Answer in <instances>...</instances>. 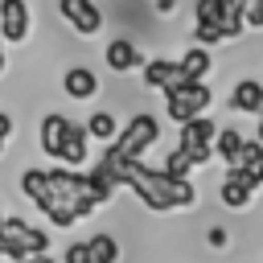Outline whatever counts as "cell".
Returning a JSON list of instances; mask_svg holds the SVG:
<instances>
[{"label": "cell", "mask_w": 263, "mask_h": 263, "mask_svg": "<svg viewBox=\"0 0 263 263\" xmlns=\"http://www.w3.org/2000/svg\"><path fill=\"white\" fill-rule=\"evenodd\" d=\"M86 247H90V263H119V242L111 234H90Z\"/></svg>", "instance_id": "obj_19"}, {"label": "cell", "mask_w": 263, "mask_h": 263, "mask_svg": "<svg viewBox=\"0 0 263 263\" xmlns=\"http://www.w3.org/2000/svg\"><path fill=\"white\" fill-rule=\"evenodd\" d=\"M255 189H259V185L251 181V173H242V168H226V181H222L218 197H222V205H230V210H247Z\"/></svg>", "instance_id": "obj_10"}, {"label": "cell", "mask_w": 263, "mask_h": 263, "mask_svg": "<svg viewBox=\"0 0 263 263\" xmlns=\"http://www.w3.org/2000/svg\"><path fill=\"white\" fill-rule=\"evenodd\" d=\"M259 144H263V107H259Z\"/></svg>", "instance_id": "obj_32"}, {"label": "cell", "mask_w": 263, "mask_h": 263, "mask_svg": "<svg viewBox=\"0 0 263 263\" xmlns=\"http://www.w3.org/2000/svg\"><path fill=\"white\" fill-rule=\"evenodd\" d=\"M205 238H210V247H226V230H222V226H210Z\"/></svg>", "instance_id": "obj_29"}, {"label": "cell", "mask_w": 263, "mask_h": 263, "mask_svg": "<svg viewBox=\"0 0 263 263\" xmlns=\"http://www.w3.org/2000/svg\"><path fill=\"white\" fill-rule=\"evenodd\" d=\"M103 58H107V66H111L115 74H132V70H140V66H144V53H140V49L127 41V37H115V41H107Z\"/></svg>", "instance_id": "obj_12"}, {"label": "cell", "mask_w": 263, "mask_h": 263, "mask_svg": "<svg viewBox=\"0 0 263 263\" xmlns=\"http://www.w3.org/2000/svg\"><path fill=\"white\" fill-rule=\"evenodd\" d=\"M242 21H247V29H263V0H247L242 4Z\"/></svg>", "instance_id": "obj_25"}, {"label": "cell", "mask_w": 263, "mask_h": 263, "mask_svg": "<svg viewBox=\"0 0 263 263\" xmlns=\"http://www.w3.org/2000/svg\"><path fill=\"white\" fill-rule=\"evenodd\" d=\"M210 66H214V58H210V49H205V45H193V49H185V53H181V74H185V78L205 82Z\"/></svg>", "instance_id": "obj_16"}, {"label": "cell", "mask_w": 263, "mask_h": 263, "mask_svg": "<svg viewBox=\"0 0 263 263\" xmlns=\"http://www.w3.org/2000/svg\"><path fill=\"white\" fill-rule=\"evenodd\" d=\"M58 12H62V21H66L74 33H82V37H95V33L103 29V12H99L95 0H58Z\"/></svg>", "instance_id": "obj_7"}, {"label": "cell", "mask_w": 263, "mask_h": 263, "mask_svg": "<svg viewBox=\"0 0 263 263\" xmlns=\"http://www.w3.org/2000/svg\"><path fill=\"white\" fill-rule=\"evenodd\" d=\"M164 173H168V177H189V173H193V160H189L181 148H173V152L164 156Z\"/></svg>", "instance_id": "obj_23"}, {"label": "cell", "mask_w": 263, "mask_h": 263, "mask_svg": "<svg viewBox=\"0 0 263 263\" xmlns=\"http://www.w3.org/2000/svg\"><path fill=\"white\" fill-rule=\"evenodd\" d=\"M230 107L242 111V115H259V107H263V82H255V78L234 82V90H230Z\"/></svg>", "instance_id": "obj_14"}, {"label": "cell", "mask_w": 263, "mask_h": 263, "mask_svg": "<svg viewBox=\"0 0 263 263\" xmlns=\"http://www.w3.org/2000/svg\"><path fill=\"white\" fill-rule=\"evenodd\" d=\"M0 255H4V238H0Z\"/></svg>", "instance_id": "obj_33"}, {"label": "cell", "mask_w": 263, "mask_h": 263, "mask_svg": "<svg viewBox=\"0 0 263 263\" xmlns=\"http://www.w3.org/2000/svg\"><path fill=\"white\" fill-rule=\"evenodd\" d=\"M62 90L70 95V99H95L99 95V74L90 70V66H70L66 74H62Z\"/></svg>", "instance_id": "obj_13"}, {"label": "cell", "mask_w": 263, "mask_h": 263, "mask_svg": "<svg viewBox=\"0 0 263 263\" xmlns=\"http://www.w3.org/2000/svg\"><path fill=\"white\" fill-rule=\"evenodd\" d=\"M242 173H251V181H255V185H263V152H259V156H255V164H251V168H242Z\"/></svg>", "instance_id": "obj_28"}, {"label": "cell", "mask_w": 263, "mask_h": 263, "mask_svg": "<svg viewBox=\"0 0 263 263\" xmlns=\"http://www.w3.org/2000/svg\"><path fill=\"white\" fill-rule=\"evenodd\" d=\"M242 4H247V0H222V37H226V41H234V37L247 29Z\"/></svg>", "instance_id": "obj_18"}, {"label": "cell", "mask_w": 263, "mask_h": 263, "mask_svg": "<svg viewBox=\"0 0 263 263\" xmlns=\"http://www.w3.org/2000/svg\"><path fill=\"white\" fill-rule=\"evenodd\" d=\"M4 66H8V58H4V41H0V70H4Z\"/></svg>", "instance_id": "obj_31"}, {"label": "cell", "mask_w": 263, "mask_h": 263, "mask_svg": "<svg viewBox=\"0 0 263 263\" xmlns=\"http://www.w3.org/2000/svg\"><path fill=\"white\" fill-rule=\"evenodd\" d=\"M214 136H218V127H214V119H205V115H197V119H189V123H181V152L193 160V168L197 164H205L210 156H214Z\"/></svg>", "instance_id": "obj_6"}, {"label": "cell", "mask_w": 263, "mask_h": 263, "mask_svg": "<svg viewBox=\"0 0 263 263\" xmlns=\"http://www.w3.org/2000/svg\"><path fill=\"white\" fill-rule=\"evenodd\" d=\"M99 164L111 173L115 185H127V189H132L148 210H156V214H164V210H185V205L197 201V189L189 185V177H168L164 168H148L144 160H123V156L111 152V144H107V152H103Z\"/></svg>", "instance_id": "obj_2"}, {"label": "cell", "mask_w": 263, "mask_h": 263, "mask_svg": "<svg viewBox=\"0 0 263 263\" xmlns=\"http://www.w3.org/2000/svg\"><path fill=\"white\" fill-rule=\"evenodd\" d=\"M66 115L62 111H49L45 119H41V127H37V140H41V152L45 156H58V144H62V136H66Z\"/></svg>", "instance_id": "obj_15"}, {"label": "cell", "mask_w": 263, "mask_h": 263, "mask_svg": "<svg viewBox=\"0 0 263 263\" xmlns=\"http://www.w3.org/2000/svg\"><path fill=\"white\" fill-rule=\"evenodd\" d=\"M25 263H58V259H53V255H49V251H45V255H29V259H25Z\"/></svg>", "instance_id": "obj_30"}, {"label": "cell", "mask_w": 263, "mask_h": 263, "mask_svg": "<svg viewBox=\"0 0 263 263\" xmlns=\"http://www.w3.org/2000/svg\"><path fill=\"white\" fill-rule=\"evenodd\" d=\"M193 21L222 29V0H197V4H193Z\"/></svg>", "instance_id": "obj_22"}, {"label": "cell", "mask_w": 263, "mask_h": 263, "mask_svg": "<svg viewBox=\"0 0 263 263\" xmlns=\"http://www.w3.org/2000/svg\"><path fill=\"white\" fill-rule=\"evenodd\" d=\"M21 193L58 226H74L78 218L95 214L99 201L90 197V185H86V173H70L66 164L58 168H25L21 173Z\"/></svg>", "instance_id": "obj_1"}, {"label": "cell", "mask_w": 263, "mask_h": 263, "mask_svg": "<svg viewBox=\"0 0 263 263\" xmlns=\"http://www.w3.org/2000/svg\"><path fill=\"white\" fill-rule=\"evenodd\" d=\"M29 4L25 0H0V41L21 45L29 37Z\"/></svg>", "instance_id": "obj_8"}, {"label": "cell", "mask_w": 263, "mask_h": 263, "mask_svg": "<svg viewBox=\"0 0 263 263\" xmlns=\"http://www.w3.org/2000/svg\"><path fill=\"white\" fill-rule=\"evenodd\" d=\"M62 263H90V247H86V238H82V242H70Z\"/></svg>", "instance_id": "obj_26"}, {"label": "cell", "mask_w": 263, "mask_h": 263, "mask_svg": "<svg viewBox=\"0 0 263 263\" xmlns=\"http://www.w3.org/2000/svg\"><path fill=\"white\" fill-rule=\"evenodd\" d=\"M193 41L210 49V45H218V41H226V37H222V29H218V25H193Z\"/></svg>", "instance_id": "obj_24"}, {"label": "cell", "mask_w": 263, "mask_h": 263, "mask_svg": "<svg viewBox=\"0 0 263 263\" xmlns=\"http://www.w3.org/2000/svg\"><path fill=\"white\" fill-rule=\"evenodd\" d=\"M86 185H90V197H95L99 205H107V201L115 197V189H119V185L111 181V173H107L103 164H95V168L86 173Z\"/></svg>", "instance_id": "obj_17"}, {"label": "cell", "mask_w": 263, "mask_h": 263, "mask_svg": "<svg viewBox=\"0 0 263 263\" xmlns=\"http://www.w3.org/2000/svg\"><path fill=\"white\" fill-rule=\"evenodd\" d=\"M0 222H4V210H0Z\"/></svg>", "instance_id": "obj_34"}, {"label": "cell", "mask_w": 263, "mask_h": 263, "mask_svg": "<svg viewBox=\"0 0 263 263\" xmlns=\"http://www.w3.org/2000/svg\"><path fill=\"white\" fill-rule=\"evenodd\" d=\"M238 148H242V136H238L234 127H218V136H214V156H222L226 164H234Z\"/></svg>", "instance_id": "obj_21"}, {"label": "cell", "mask_w": 263, "mask_h": 263, "mask_svg": "<svg viewBox=\"0 0 263 263\" xmlns=\"http://www.w3.org/2000/svg\"><path fill=\"white\" fill-rule=\"evenodd\" d=\"M140 70H144V86H148V90H168V86L185 82L181 62H168V58H152V62H144Z\"/></svg>", "instance_id": "obj_11"}, {"label": "cell", "mask_w": 263, "mask_h": 263, "mask_svg": "<svg viewBox=\"0 0 263 263\" xmlns=\"http://www.w3.org/2000/svg\"><path fill=\"white\" fill-rule=\"evenodd\" d=\"M86 156H90V136H86V127H82V123H74V119H70L53 160H62L66 168H78V164H86Z\"/></svg>", "instance_id": "obj_9"}, {"label": "cell", "mask_w": 263, "mask_h": 263, "mask_svg": "<svg viewBox=\"0 0 263 263\" xmlns=\"http://www.w3.org/2000/svg\"><path fill=\"white\" fill-rule=\"evenodd\" d=\"M12 127H16V123H12V115H4V111H0V152H4V140L12 136Z\"/></svg>", "instance_id": "obj_27"}, {"label": "cell", "mask_w": 263, "mask_h": 263, "mask_svg": "<svg viewBox=\"0 0 263 263\" xmlns=\"http://www.w3.org/2000/svg\"><path fill=\"white\" fill-rule=\"evenodd\" d=\"M210 103H214V90L205 82H197V78H185V82H177V86L164 90V115L173 123H189V119L205 115Z\"/></svg>", "instance_id": "obj_3"}, {"label": "cell", "mask_w": 263, "mask_h": 263, "mask_svg": "<svg viewBox=\"0 0 263 263\" xmlns=\"http://www.w3.org/2000/svg\"><path fill=\"white\" fill-rule=\"evenodd\" d=\"M0 238H4V259L25 263L29 255H45L49 251V234L29 226L25 218H4L0 222Z\"/></svg>", "instance_id": "obj_5"}, {"label": "cell", "mask_w": 263, "mask_h": 263, "mask_svg": "<svg viewBox=\"0 0 263 263\" xmlns=\"http://www.w3.org/2000/svg\"><path fill=\"white\" fill-rule=\"evenodd\" d=\"M156 140H160V119H156V115H148V111H140V115H132V119L115 132L111 152H115V156H123V160H140Z\"/></svg>", "instance_id": "obj_4"}, {"label": "cell", "mask_w": 263, "mask_h": 263, "mask_svg": "<svg viewBox=\"0 0 263 263\" xmlns=\"http://www.w3.org/2000/svg\"><path fill=\"white\" fill-rule=\"evenodd\" d=\"M82 127H86V136H90V140H107V144H111V140H115V132H119L111 111H95V115H90Z\"/></svg>", "instance_id": "obj_20"}]
</instances>
